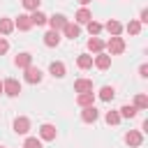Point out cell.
Wrapping results in <instances>:
<instances>
[{"label":"cell","instance_id":"obj_1","mask_svg":"<svg viewBox=\"0 0 148 148\" xmlns=\"http://www.w3.org/2000/svg\"><path fill=\"white\" fill-rule=\"evenodd\" d=\"M104 49H106L111 56H120V53L125 51V39H123V37H111V39L104 44Z\"/></svg>","mask_w":148,"mask_h":148},{"label":"cell","instance_id":"obj_2","mask_svg":"<svg viewBox=\"0 0 148 148\" xmlns=\"http://www.w3.org/2000/svg\"><path fill=\"white\" fill-rule=\"evenodd\" d=\"M2 92L9 95V97H18V92H21V83H18L16 79H5V83H2Z\"/></svg>","mask_w":148,"mask_h":148},{"label":"cell","instance_id":"obj_3","mask_svg":"<svg viewBox=\"0 0 148 148\" xmlns=\"http://www.w3.org/2000/svg\"><path fill=\"white\" fill-rule=\"evenodd\" d=\"M125 143L132 146V148H139V146L143 143V134H141L139 130H130V132L125 134Z\"/></svg>","mask_w":148,"mask_h":148},{"label":"cell","instance_id":"obj_4","mask_svg":"<svg viewBox=\"0 0 148 148\" xmlns=\"http://www.w3.org/2000/svg\"><path fill=\"white\" fill-rule=\"evenodd\" d=\"M46 23L51 25V30H56V32H60L65 25H67V18L62 16V14H53V16H49L46 18Z\"/></svg>","mask_w":148,"mask_h":148},{"label":"cell","instance_id":"obj_5","mask_svg":"<svg viewBox=\"0 0 148 148\" xmlns=\"http://www.w3.org/2000/svg\"><path fill=\"white\" fill-rule=\"evenodd\" d=\"M14 132H16V134H28V132H30V120H28L25 116H18V118L14 120Z\"/></svg>","mask_w":148,"mask_h":148},{"label":"cell","instance_id":"obj_6","mask_svg":"<svg viewBox=\"0 0 148 148\" xmlns=\"http://www.w3.org/2000/svg\"><path fill=\"white\" fill-rule=\"evenodd\" d=\"M92 65H95L97 69H109V67H111V56H106V53H97V56L92 58Z\"/></svg>","mask_w":148,"mask_h":148},{"label":"cell","instance_id":"obj_7","mask_svg":"<svg viewBox=\"0 0 148 148\" xmlns=\"http://www.w3.org/2000/svg\"><path fill=\"white\" fill-rule=\"evenodd\" d=\"M39 136H42L44 141H53V139L58 136V132H56V127H53V125H49V123H44V125L39 127Z\"/></svg>","mask_w":148,"mask_h":148},{"label":"cell","instance_id":"obj_8","mask_svg":"<svg viewBox=\"0 0 148 148\" xmlns=\"http://www.w3.org/2000/svg\"><path fill=\"white\" fill-rule=\"evenodd\" d=\"M25 81H28V83H39V81H42V69L30 65V67L25 69Z\"/></svg>","mask_w":148,"mask_h":148},{"label":"cell","instance_id":"obj_9","mask_svg":"<svg viewBox=\"0 0 148 148\" xmlns=\"http://www.w3.org/2000/svg\"><path fill=\"white\" fill-rule=\"evenodd\" d=\"M76 104L79 106H95V92H79V97H76Z\"/></svg>","mask_w":148,"mask_h":148},{"label":"cell","instance_id":"obj_10","mask_svg":"<svg viewBox=\"0 0 148 148\" xmlns=\"http://www.w3.org/2000/svg\"><path fill=\"white\" fill-rule=\"evenodd\" d=\"M97 118H99V111H97L95 106H86V109L81 111V120H83V123H95Z\"/></svg>","mask_w":148,"mask_h":148},{"label":"cell","instance_id":"obj_11","mask_svg":"<svg viewBox=\"0 0 148 148\" xmlns=\"http://www.w3.org/2000/svg\"><path fill=\"white\" fill-rule=\"evenodd\" d=\"M14 65L21 67V69H28V67L32 65V56H30V53H18V56L14 58Z\"/></svg>","mask_w":148,"mask_h":148},{"label":"cell","instance_id":"obj_12","mask_svg":"<svg viewBox=\"0 0 148 148\" xmlns=\"http://www.w3.org/2000/svg\"><path fill=\"white\" fill-rule=\"evenodd\" d=\"M74 90L76 92H92V81L90 79H76L74 81Z\"/></svg>","mask_w":148,"mask_h":148},{"label":"cell","instance_id":"obj_13","mask_svg":"<svg viewBox=\"0 0 148 148\" xmlns=\"http://www.w3.org/2000/svg\"><path fill=\"white\" fill-rule=\"evenodd\" d=\"M104 28H106V32H109L111 37H118V35L123 32V23H120V21H116V18H111Z\"/></svg>","mask_w":148,"mask_h":148},{"label":"cell","instance_id":"obj_14","mask_svg":"<svg viewBox=\"0 0 148 148\" xmlns=\"http://www.w3.org/2000/svg\"><path fill=\"white\" fill-rule=\"evenodd\" d=\"M44 44H46V46H51V49H53V46H58V44H60V32L49 30V32L44 35Z\"/></svg>","mask_w":148,"mask_h":148},{"label":"cell","instance_id":"obj_15","mask_svg":"<svg viewBox=\"0 0 148 148\" xmlns=\"http://www.w3.org/2000/svg\"><path fill=\"white\" fill-rule=\"evenodd\" d=\"M14 28H18V30H30L32 28V23H30V16H25V14H18V18H16V23H14Z\"/></svg>","mask_w":148,"mask_h":148},{"label":"cell","instance_id":"obj_16","mask_svg":"<svg viewBox=\"0 0 148 148\" xmlns=\"http://www.w3.org/2000/svg\"><path fill=\"white\" fill-rule=\"evenodd\" d=\"M62 32H65V37H69V39H76V37H79V32H81V28H79L76 23H69V21H67V25L62 28Z\"/></svg>","mask_w":148,"mask_h":148},{"label":"cell","instance_id":"obj_17","mask_svg":"<svg viewBox=\"0 0 148 148\" xmlns=\"http://www.w3.org/2000/svg\"><path fill=\"white\" fill-rule=\"evenodd\" d=\"M88 51H92V53H102V51H104V42H102L99 37H90V39H88Z\"/></svg>","mask_w":148,"mask_h":148},{"label":"cell","instance_id":"obj_18","mask_svg":"<svg viewBox=\"0 0 148 148\" xmlns=\"http://www.w3.org/2000/svg\"><path fill=\"white\" fill-rule=\"evenodd\" d=\"M49 72H51L56 79H62V76H65V65L56 60V62H51V65H49Z\"/></svg>","mask_w":148,"mask_h":148},{"label":"cell","instance_id":"obj_19","mask_svg":"<svg viewBox=\"0 0 148 148\" xmlns=\"http://www.w3.org/2000/svg\"><path fill=\"white\" fill-rule=\"evenodd\" d=\"M92 21V14L86 9V7H81L79 12H76V23H90Z\"/></svg>","mask_w":148,"mask_h":148},{"label":"cell","instance_id":"obj_20","mask_svg":"<svg viewBox=\"0 0 148 148\" xmlns=\"http://www.w3.org/2000/svg\"><path fill=\"white\" fill-rule=\"evenodd\" d=\"M46 18H49V16H46L44 12H39V9H37V12H32L30 23H32V25H44V23H46Z\"/></svg>","mask_w":148,"mask_h":148},{"label":"cell","instance_id":"obj_21","mask_svg":"<svg viewBox=\"0 0 148 148\" xmlns=\"http://www.w3.org/2000/svg\"><path fill=\"white\" fill-rule=\"evenodd\" d=\"M113 97H116V90H113L111 86H104V88L99 90V99H102V102H111Z\"/></svg>","mask_w":148,"mask_h":148},{"label":"cell","instance_id":"obj_22","mask_svg":"<svg viewBox=\"0 0 148 148\" xmlns=\"http://www.w3.org/2000/svg\"><path fill=\"white\" fill-rule=\"evenodd\" d=\"M76 65H79L81 69H90V67H92V56H86V53L79 56V58H76Z\"/></svg>","mask_w":148,"mask_h":148},{"label":"cell","instance_id":"obj_23","mask_svg":"<svg viewBox=\"0 0 148 148\" xmlns=\"http://www.w3.org/2000/svg\"><path fill=\"white\" fill-rule=\"evenodd\" d=\"M134 109H136V111H141V109H148V97H146L143 92H139V95L134 97Z\"/></svg>","mask_w":148,"mask_h":148},{"label":"cell","instance_id":"obj_24","mask_svg":"<svg viewBox=\"0 0 148 148\" xmlns=\"http://www.w3.org/2000/svg\"><path fill=\"white\" fill-rule=\"evenodd\" d=\"M134 116H136L134 104H125V106L120 109V118H134Z\"/></svg>","mask_w":148,"mask_h":148},{"label":"cell","instance_id":"obj_25","mask_svg":"<svg viewBox=\"0 0 148 148\" xmlns=\"http://www.w3.org/2000/svg\"><path fill=\"white\" fill-rule=\"evenodd\" d=\"M12 30H14V23H12L9 18H0V32H2V35H9Z\"/></svg>","mask_w":148,"mask_h":148},{"label":"cell","instance_id":"obj_26","mask_svg":"<svg viewBox=\"0 0 148 148\" xmlns=\"http://www.w3.org/2000/svg\"><path fill=\"white\" fill-rule=\"evenodd\" d=\"M88 25V32L92 35V37H97L99 32H102V23H97V21H90V23H86Z\"/></svg>","mask_w":148,"mask_h":148},{"label":"cell","instance_id":"obj_27","mask_svg":"<svg viewBox=\"0 0 148 148\" xmlns=\"http://www.w3.org/2000/svg\"><path fill=\"white\" fill-rule=\"evenodd\" d=\"M125 30H127L130 35H139V32H141V23H139V21H130V23L125 25Z\"/></svg>","mask_w":148,"mask_h":148},{"label":"cell","instance_id":"obj_28","mask_svg":"<svg viewBox=\"0 0 148 148\" xmlns=\"http://www.w3.org/2000/svg\"><path fill=\"white\" fill-rule=\"evenodd\" d=\"M104 118H106L109 125H118V123H120V113H118V111H106Z\"/></svg>","mask_w":148,"mask_h":148},{"label":"cell","instance_id":"obj_29","mask_svg":"<svg viewBox=\"0 0 148 148\" xmlns=\"http://www.w3.org/2000/svg\"><path fill=\"white\" fill-rule=\"evenodd\" d=\"M39 2H42V0H21V5H23L25 9H30V12H37V9H39Z\"/></svg>","mask_w":148,"mask_h":148},{"label":"cell","instance_id":"obj_30","mask_svg":"<svg viewBox=\"0 0 148 148\" xmlns=\"http://www.w3.org/2000/svg\"><path fill=\"white\" fill-rule=\"evenodd\" d=\"M23 148H42V141L37 136H28L25 143H23Z\"/></svg>","mask_w":148,"mask_h":148},{"label":"cell","instance_id":"obj_31","mask_svg":"<svg viewBox=\"0 0 148 148\" xmlns=\"http://www.w3.org/2000/svg\"><path fill=\"white\" fill-rule=\"evenodd\" d=\"M7 51H9V42H7L5 37H0V56H2V53H7Z\"/></svg>","mask_w":148,"mask_h":148},{"label":"cell","instance_id":"obj_32","mask_svg":"<svg viewBox=\"0 0 148 148\" xmlns=\"http://www.w3.org/2000/svg\"><path fill=\"white\" fill-rule=\"evenodd\" d=\"M139 23H148V9H141V18Z\"/></svg>","mask_w":148,"mask_h":148},{"label":"cell","instance_id":"obj_33","mask_svg":"<svg viewBox=\"0 0 148 148\" xmlns=\"http://www.w3.org/2000/svg\"><path fill=\"white\" fill-rule=\"evenodd\" d=\"M139 74L146 79V76H148V65H141V67H139Z\"/></svg>","mask_w":148,"mask_h":148},{"label":"cell","instance_id":"obj_34","mask_svg":"<svg viewBox=\"0 0 148 148\" xmlns=\"http://www.w3.org/2000/svg\"><path fill=\"white\" fill-rule=\"evenodd\" d=\"M79 2H81V5H88V2H90V0H79Z\"/></svg>","mask_w":148,"mask_h":148},{"label":"cell","instance_id":"obj_35","mask_svg":"<svg viewBox=\"0 0 148 148\" xmlns=\"http://www.w3.org/2000/svg\"><path fill=\"white\" fill-rule=\"evenodd\" d=\"M0 95H2V83H0Z\"/></svg>","mask_w":148,"mask_h":148},{"label":"cell","instance_id":"obj_36","mask_svg":"<svg viewBox=\"0 0 148 148\" xmlns=\"http://www.w3.org/2000/svg\"><path fill=\"white\" fill-rule=\"evenodd\" d=\"M0 148H2V146H0Z\"/></svg>","mask_w":148,"mask_h":148}]
</instances>
